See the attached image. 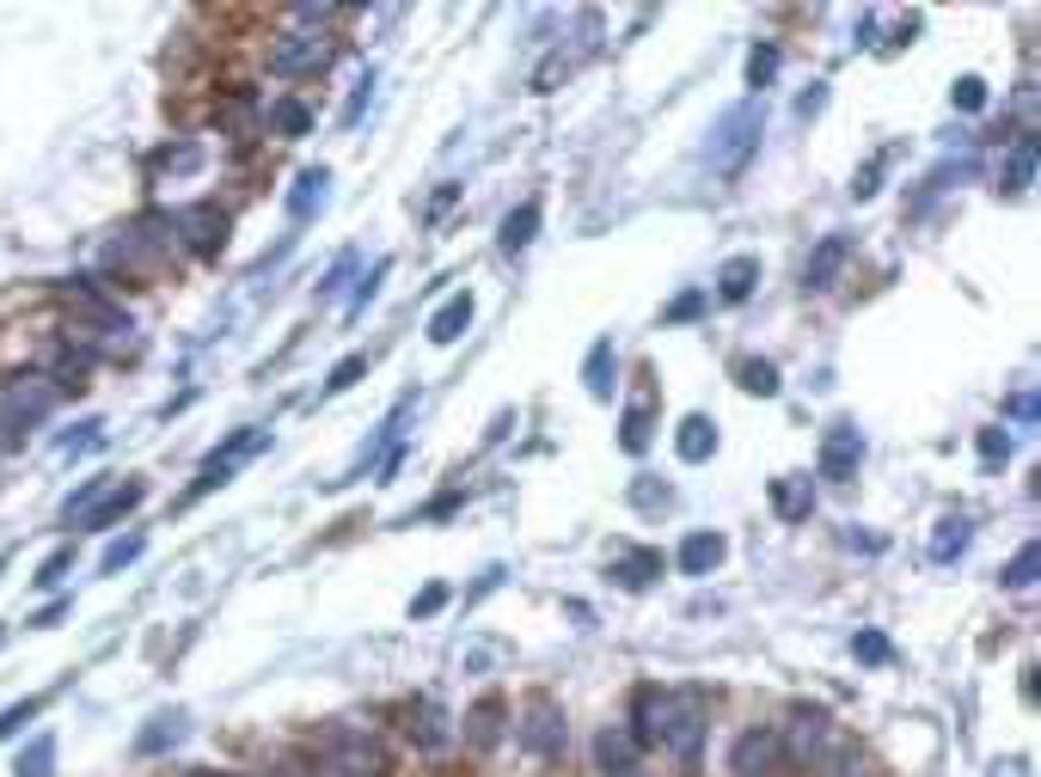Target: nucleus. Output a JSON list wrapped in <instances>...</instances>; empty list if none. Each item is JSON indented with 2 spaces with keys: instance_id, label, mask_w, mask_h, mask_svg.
<instances>
[{
  "instance_id": "obj_1",
  "label": "nucleus",
  "mask_w": 1041,
  "mask_h": 777,
  "mask_svg": "<svg viewBox=\"0 0 1041 777\" xmlns=\"http://www.w3.org/2000/svg\"><path fill=\"white\" fill-rule=\"evenodd\" d=\"M760 135H766V111H760L754 99H747V104H729V111L717 116L711 142H705V159H711L717 178H742L747 159L760 154Z\"/></svg>"
},
{
  "instance_id": "obj_2",
  "label": "nucleus",
  "mask_w": 1041,
  "mask_h": 777,
  "mask_svg": "<svg viewBox=\"0 0 1041 777\" xmlns=\"http://www.w3.org/2000/svg\"><path fill=\"white\" fill-rule=\"evenodd\" d=\"M705 729H711V704H705V692H668V704H662V735H656V747H668L680 765H699Z\"/></svg>"
},
{
  "instance_id": "obj_3",
  "label": "nucleus",
  "mask_w": 1041,
  "mask_h": 777,
  "mask_svg": "<svg viewBox=\"0 0 1041 777\" xmlns=\"http://www.w3.org/2000/svg\"><path fill=\"white\" fill-rule=\"evenodd\" d=\"M319 759L337 777H386V747L368 729H325L319 735Z\"/></svg>"
},
{
  "instance_id": "obj_4",
  "label": "nucleus",
  "mask_w": 1041,
  "mask_h": 777,
  "mask_svg": "<svg viewBox=\"0 0 1041 777\" xmlns=\"http://www.w3.org/2000/svg\"><path fill=\"white\" fill-rule=\"evenodd\" d=\"M331 68V37L313 25L300 31H283V37L270 43V74H283V80H313V74Z\"/></svg>"
},
{
  "instance_id": "obj_5",
  "label": "nucleus",
  "mask_w": 1041,
  "mask_h": 777,
  "mask_svg": "<svg viewBox=\"0 0 1041 777\" xmlns=\"http://www.w3.org/2000/svg\"><path fill=\"white\" fill-rule=\"evenodd\" d=\"M514 741H521L533 759H557L564 741H571V722H564V710H557L552 698H533V704L521 710V722H514Z\"/></svg>"
},
{
  "instance_id": "obj_6",
  "label": "nucleus",
  "mask_w": 1041,
  "mask_h": 777,
  "mask_svg": "<svg viewBox=\"0 0 1041 777\" xmlns=\"http://www.w3.org/2000/svg\"><path fill=\"white\" fill-rule=\"evenodd\" d=\"M264 441H270V429H233L228 441H221V447L209 453V459H202V471H197V484H190V502H197V496H209V490H221V484L233 478V466H240L245 453H257L264 447Z\"/></svg>"
},
{
  "instance_id": "obj_7",
  "label": "nucleus",
  "mask_w": 1041,
  "mask_h": 777,
  "mask_svg": "<svg viewBox=\"0 0 1041 777\" xmlns=\"http://www.w3.org/2000/svg\"><path fill=\"white\" fill-rule=\"evenodd\" d=\"M56 380H13L7 386V398H0V429H37L49 410H56Z\"/></svg>"
},
{
  "instance_id": "obj_8",
  "label": "nucleus",
  "mask_w": 1041,
  "mask_h": 777,
  "mask_svg": "<svg viewBox=\"0 0 1041 777\" xmlns=\"http://www.w3.org/2000/svg\"><path fill=\"white\" fill-rule=\"evenodd\" d=\"M729 772L735 777H778L785 772V735H778V729H747V735H735Z\"/></svg>"
},
{
  "instance_id": "obj_9",
  "label": "nucleus",
  "mask_w": 1041,
  "mask_h": 777,
  "mask_svg": "<svg viewBox=\"0 0 1041 777\" xmlns=\"http://www.w3.org/2000/svg\"><path fill=\"white\" fill-rule=\"evenodd\" d=\"M864 429L857 423H833L828 435H821V478L828 484H852L857 466H864Z\"/></svg>"
},
{
  "instance_id": "obj_10",
  "label": "nucleus",
  "mask_w": 1041,
  "mask_h": 777,
  "mask_svg": "<svg viewBox=\"0 0 1041 777\" xmlns=\"http://www.w3.org/2000/svg\"><path fill=\"white\" fill-rule=\"evenodd\" d=\"M171 226L185 233L190 252H221V240H228V214H221V202H190V209L171 214Z\"/></svg>"
},
{
  "instance_id": "obj_11",
  "label": "nucleus",
  "mask_w": 1041,
  "mask_h": 777,
  "mask_svg": "<svg viewBox=\"0 0 1041 777\" xmlns=\"http://www.w3.org/2000/svg\"><path fill=\"white\" fill-rule=\"evenodd\" d=\"M845 257H852V240H845V233H828V240L809 252V264H802V288H809V295L833 288L840 282V269H845Z\"/></svg>"
},
{
  "instance_id": "obj_12",
  "label": "nucleus",
  "mask_w": 1041,
  "mask_h": 777,
  "mask_svg": "<svg viewBox=\"0 0 1041 777\" xmlns=\"http://www.w3.org/2000/svg\"><path fill=\"white\" fill-rule=\"evenodd\" d=\"M595 772L600 777H638V741L625 729H600L595 735Z\"/></svg>"
},
{
  "instance_id": "obj_13",
  "label": "nucleus",
  "mask_w": 1041,
  "mask_h": 777,
  "mask_svg": "<svg viewBox=\"0 0 1041 777\" xmlns=\"http://www.w3.org/2000/svg\"><path fill=\"white\" fill-rule=\"evenodd\" d=\"M142 496H147V484H142V478H129V484H117L111 496H99V502H92V509L80 514V526H92V533H111V526L123 521V514L135 509V502H142Z\"/></svg>"
},
{
  "instance_id": "obj_14",
  "label": "nucleus",
  "mask_w": 1041,
  "mask_h": 777,
  "mask_svg": "<svg viewBox=\"0 0 1041 777\" xmlns=\"http://www.w3.org/2000/svg\"><path fill=\"white\" fill-rule=\"evenodd\" d=\"M674 453H680L686 466H705V459L717 453V423H711V417H699V410L680 417V429H674Z\"/></svg>"
},
{
  "instance_id": "obj_15",
  "label": "nucleus",
  "mask_w": 1041,
  "mask_h": 777,
  "mask_svg": "<svg viewBox=\"0 0 1041 777\" xmlns=\"http://www.w3.org/2000/svg\"><path fill=\"white\" fill-rule=\"evenodd\" d=\"M723 552H729V539L723 533H686L680 539V576H711L717 564H723Z\"/></svg>"
},
{
  "instance_id": "obj_16",
  "label": "nucleus",
  "mask_w": 1041,
  "mask_h": 777,
  "mask_svg": "<svg viewBox=\"0 0 1041 777\" xmlns=\"http://www.w3.org/2000/svg\"><path fill=\"white\" fill-rule=\"evenodd\" d=\"M331 171L325 166H313V171H300L295 178V190H288V221H313L319 209H325V197H331Z\"/></svg>"
},
{
  "instance_id": "obj_17",
  "label": "nucleus",
  "mask_w": 1041,
  "mask_h": 777,
  "mask_svg": "<svg viewBox=\"0 0 1041 777\" xmlns=\"http://www.w3.org/2000/svg\"><path fill=\"white\" fill-rule=\"evenodd\" d=\"M662 704H668V692H656V686H643V692L631 698V729H625V735L638 741V747H656V735H662Z\"/></svg>"
},
{
  "instance_id": "obj_18",
  "label": "nucleus",
  "mask_w": 1041,
  "mask_h": 777,
  "mask_svg": "<svg viewBox=\"0 0 1041 777\" xmlns=\"http://www.w3.org/2000/svg\"><path fill=\"white\" fill-rule=\"evenodd\" d=\"M583 380H588V398H613V386H619V355H613V337H600L595 349H588V362H583Z\"/></svg>"
},
{
  "instance_id": "obj_19",
  "label": "nucleus",
  "mask_w": 1041,
  "mask_h": 777,
  "mask_svg": "<svg viewBox=\"0 0 1041 777\" xmlns=\"http://www.w3.org/2000/svg\"><path fill=\"white\" fill-rule=\"evenodd\" d=\"M754 282H760V257H729L723 269H717V300H729V307H742L747 295H754Z\"/></svg>"
},
{
  "instance_id": "obj_20",
  "label": "nucleus",
  "mask_w": 1041,
  "mask_h": 777,
  "mask_svg": "<svg viewBox=\"0 0 1041 777\" xmlns=\"http://www.w3.org/2000/svg\"><path fill=\"white\" fill-rule=\"evenodd\" d=\"M968 539H974V526L962 521V514H943V521L931 526V545H926L931 564H956V557L968 552Z\"/></svg>"
},
{
  "instance_id": "obj_21",
  "label": "nucleus",
  "mask_w": 1041,
  "mask_h": 777,
  "mask_svg": "<svg viewBox=\"0 0 1041 777\" xmlns=\"http://www.w3.org/2000/svg\"><path fill=\"white\" fill-rule=\"evenodd\" d=\"M772 509L785 521H809L815 514V484L809 478H772Z\"/></svg>"
},
{
  "instance_id": "obj_22",
  "label": "nucleus",
  "mask_w": 1041,
  "mask_h": 777,
  "mask_svg": "<svg viewBox=\"0 0 1041 777\" xmlns=\"http://www.w3.org/2000/svg\"><path fill=\"white\" fill-rule=\"evenodd\" d=\"M833 747H840V735H833V722L821 717V710H802V717H797V753L815 765L821 753H833Z\"/></svg>"
},
{
  "instance_id": "obj_23",
  "label": "nucleus",
  "mask_w": 1041,
  "mask_h": 777,
  "mask_svg": "<svg viewBox=\"0 0 1041 777\" xmlns=\"http://www.w3.org/2000/svg\"><path fill=\"white\" fill-rule=\"evenodd\" d=\"M466 325H472V295H454V300H442V312L429 319V343H459L466 337Z\"/></svg>"
},
{
  "instance_id": "obj_24",
  "label": "nucleus",
  "mask_w": 1041,
  "mask_h": 777,
  "mask_svg": "<svg viewBox=\"0 0 1041 777\" xmlns=\"http://www.w3.org/2000/svg\"><path fill=\"white\" fill-rule=\"evenodd\" d=\"M533 233H540V202H521V209H509V214H502L497 245L514 257V252H528V245H533Z\"/></svg>"
},
{
  "instance_id": "obj_25",
  "label": "nucleus",
  "mask_w": 1041,
  "mask_h": 777,
  "mask_svg": "<svg viewBox=\"0 0 1041 777\" xmlns=\"http://www.w3.org/2000/svg\"><path fill=\"white\" fill-rule=\"evenodd\" d=\"M650 417H656L650 392L625 404V423H619V447H625V453H643V447H650V435H656V423H650Z\"/></svg>"
},
{
  "instance_id": "obj_26",
  "label": "nucleus",
  "mask_w": 1041,
  "mask_h": 777,
  "mask_svg": "<svg viewBox=\"0 0 1041 777\" xmlns=\"http://www.w3.org/2000/svg\"><path fill=\"white\" fill-rule=\"evenodd\" d=\"M662 576V552H631V557H613V581L631 593H643L650 581Z\"/></svg>"
},
{
  "instance_id": "obj_27",
  "label": "nucleus",
  "mask_w": 1041,
  "mask_h": 777,
  "mask_svg": "<svg viewBox=\"0 0 1041 777\" xmlns=\"http://www.w3.org/2000/svg\"><path fill=\"white\" fill-rule=\"evenodd\" d=\"M178 741H185V717L171 710V717H154V722L142 729V735H135V753H142V759H154V753L178 747Z\"/></svg>"
},
{
  "instance_id": "obj_28",
  "label": "nucleus",
  "mask_w": 1041,
  "mask_h": 777,
  "mask_svg": "<svg viewBox=\"0 0 1041 777\" xmlns=\"http://www.w3.org/2000/svg\"><path fill=\"white\" fill-rule=\"evenodd\" d=\"M1036 185V142L1029 135H1017V147H1011V159H1005V171H999V190H1029Z\"/></svg>"
},
{
  "instance_id": "obj_29",
  "label": "nucleus",
  "mask_w": 1041,
  "mask_h": 777,
  "mask_svg": "<svg viewBox=\"0 0 1041 777\" xmlns=\"http://www.w3.org/2000/svg\"><path fill=\"white\" fill-rule=\"evenodd\" d=\"M502 717H509V704H502V698H485V704L472 710V729H466V741L472 747H497V735H502Z\"/></svg>"
},
{
  "instance_id": "obj_30",
  "label": "nucleus",
  "mask_w": 1041,
  "mask_h": 777,
  "mask_svg": "<svg viewBox=\"0 0 1041 777\" xmlns=\"http://www.w3.org/2000/svg\"><path fill=\"white\" fill-rule=\"evenodd\" d=\"M735 380H742V392H754V398H778V368H772V362H760V355H742V362H735Z\"/></svg>"
},
{
  "instance_id": "obj_31",
  "label": "nucleus",
  "mask_w": 1041,
  "mask_h": 777,
  "mask_svg": "<svg viewBox=\"0 0 1041 777\" xmlns=\"http://www.w3.org/2000/svg\"><path fill=\"white\" fill-rule=\"evenodd\" d=\"M264 123H270V135H288V142H295V135H307V129H313V111H307L300 99H276Z\"/></svg>"
},
{
  "instance_id": "obj_32",
  "label": "nucleus",
  "mask_w": 1041,
  "mask_h": 777,
  "mask_svg": "<svg viewBox=\"0 0 1041 777\" xmlns=\"http://www.w3.org/2000/svg\"><path fill=\"white\" fill-rule=\"evenodd\" d=\"M13 777H56V735H37L25 753H19Z\"/></svg>"
},
{
  "instance_id": "obj_33",
  "label": "nucleus",
  "mask_w": 1041,
  "mask_h": 777,
  "mask_svg": "<svg viewBox=\"0 0 1041 777\" xmlns=\"http://www.w3.org/2000/svg\"><path fill=\"white\" fill-rule=\"evenodd\" d=\"M1036 564H1041V545H1036V539H1029V545H1023V552H1017L1011 557V564H1005V588H1011V593H1029V588H1036Z\"/></svg>"
},
{
  "instance_id": "obj_34",
  "label": "nucleus",
  "mask_w": 1041,
  "mask_h": 777,
  "mask_svg": "<svg viewBox=\"0 0 1041 777\" xmlns=\"http://www.w3.org/2000/svg\"><path fill=\"white\" fill-rule=\"evenodd\" d=\"M362 374H368V355H343L337 368L325 374V386H319V398H337V392H350V386H356Z\"/></svg>"
},
{
  "instance_id": "obj_35",
  "label": "nucleus",
  "mask_w": 1041,
  "mask_h": 777,
  "mask_svg": "<svg viewBox=\"0 0 1041 777\" xmlns=\"http://www.w3.org/2000/svg\"><path fill=\"white\" fill-rule=\"evenodd\" d=\"M772 74H778V43H754V49H747V86L766 92Z\"/></svg>"
},
{
  "instance_id": "obj_36",
  "label": "nucleus",
  "mask_w": 1041,
  "mask_h": 777,
  "mask_svg": "<svg viewBox=\"0 0 1041 777\" xmlns=\"http://www.w3.org/2000/svg\"><path fill=\"white\" fill-rule=\"evenodd\" d=\"M142 552H147V539H142V533L111 539V545H104V557H99V569H104V576H117V569H123V564H135Z\"/></svg>"
},
{
  "instance_id": "obj_37",
  "label": "nucleus",
  "mask_w": 1041,
  "mask_h": 777,
  "mask_svg": "<svg viewBox=\"0 0 1041 777\" xmlns=\"http://www.w3.org/2000/svg\"><path fill=\"white\" fill-rule=\"evenodd\" d=\"M852 650H857V662H871V667L895 662V643H888L883 631H857V636H852Z\"/></svg>"
},
{
  "instance_id": "obj_38",
  "label": "nucleus",
  "mask_w": 1041,
  "mask_h": 777,
  "mask_svg": "<svg viewBox=\"0 0 1041 777\" xmlns=\"http://www.w3.org/2000/svg\"><path fill=\"white\" fill-rule=\"evenodd\" d=\"M99 441H104V423H99V417H86V423L74 429V435H62V441H56V453H68V459H74V453H92Z\"/></svg>"
},
{
  "instance_id": "obj_39",
  "label": "nucleus",
  "mask_w": 1041,
  "mask_h": 777,
  "mask_svg": "<svg viewBox=\"0 0 1041 777\" xmlns=\"http://www.w3.org/2000/svg\"><path fill=\"white\" fill-rule=\"evenodd\" d=\"M950 104H956V111H986V80L981 74H962V80L950 86Z\"/></svg>"
},
{
  "instance_id": "obj_40",
  "label": "nucleus",
  "mask_w": 1041,
  "mask_h": 777,
  "mask_svg": "<svg viewBox=\"0 0 1041 777\" xmlns=\"http://www.w3.org/2000/svg\"><path fill=\"white\" fill-rule=\"evenodd\" d=\"M37 710H43V698H25V704H13V710H0V741H13L25 722H37Z\"/></svg>"
},
{
  "instance_id": "obj_41",
  "label": "nucleus",
  "mask_w": 1041,
  "mask_h": 777,
  "mask_svg": "<svg viewBox=\"0 0 1041 777\" xmlns=\"http://www.w3.org/2000/svg\"><path fill=\"white\" fill-rule=\"evenodd\" d=\"M350 276H356V252H343L337 264L325 269V282H319V300H337V295H343V282H350Z\"/></svg>"
},
{
  "instance_id": "obj_42",
  "label": "nucleus",
  "mask_w": 1041,
  "mask_h": 777,
  "mask_svg": "<svg viewBox=\"0 0 1041 777\" xmlns=\"http://www.w3.org/2000/svg\"><path fill=\"white\" fill-rule=\"evenodd\" d=\"M104 484H111V478H86L80 490L68 496V509H62V514H68V521H80V514H86V509H92V502L104 496Z\"/></svg>"
},
{
  "instance_id": "obj_43",
  "label": "nucleus",
  "mask_w": 1041,
  "mask_h": 777,
  "mask_svg": "<svg viewBox=\"0 0 1041 777\" xmlns=\"http://www.w3.org/2000/svg\"><path fill=\"white\" fill-rule=\"evenodd\" d=\"M159 166H166V171H197V166H202V147H197V142H178V147H166V154H159Z\"/></svg>"
},
{
  "instance_id": "obj_44",
  "label": "nucleus",
  "mask_w": 1041,
  "mask_h": 777,
  "mask_svg": "<svg viewBox=\"0 0 1041 777\" xmlns=\"http://www.w3.org/2000/svg\"><path fill=\"white\" fill-rule=\"evenodd\" d=\"M981 459L986 466H1005V459H1011V435H1005V429H981Z\"/></svg>"
},
{
  "instance_id": "obj_45",
  "label": "nucleus",
  "mask_w": 1041,
  "mask_h": 777,
  "mask_svg": "<svg viewBox=\"0 0 1041 777\" xmlns=\"http://www.w3.org/2000/svg\"><path fill=\"white\" fill-rule=\"evenodd\" d=\"M368 99H374V74H362V80H356V92H350V104H343V129H356V123H362Z\"/></svg>"
},
{
  "instance_id": "obj_46",
  "label": "nucleus",
  "mask_w": 1041,
  "mask_h": 777,
  "mask_svg": "<svg viewBox=\"0 0 1041 777\" xmlns=\"http://www.w3.org/2000/svg\"><path fill=\"white\" fill-rule=\"evenodd\" d=\"M442 607H447V588H442V581H429V588L411 600V619H435Z\"/></svg>"
},
{
  "instance_id": "obj_47",
  "label": "nucleus",
  "mask_w": 1041,
  "mask_h": 777,
  "mask_svg": "<svg viewBox=\"0 0 1041 777\" xmlns=\"http://www.w3.org/2000/svg\"><path fill=\"white\" fill-rule=\"evenodd\" d=\"M411 741H423V747H442V741H447L442 710H435V704H423V729H411Z\"/></svg>"
},
{
  "instance_id": "obj_48",
  "label": "nucleus",
  "mask_w": 1041,
  "mask_h": 777,
  "mask_svg": "<svg viewBox=\"0 0 1041 777\" xmlns=\"http://www.w3.org/2000/svg\"><path fill=\"white\" fill-rule=\"evenodd\" d=\"M68 569H74V545H62V552H56V557H49V564L37 569V588H56V581L68 576Z\"/></svg>"
},
{
  "instance_id": "obj_49",
  "label": "nucleus",
  "mask_w": 1041,
  "mask_h": 777,
  "mask_svg": "<svg viewBox=\"0 0 1041 777\" xmlns=\"http://www.w3.org/2000/svg\"><path fill=\"white\" fill-rule=\"evenodd\" d=\"M380 276H386V257H380V264H374L368 276H362V282H356V295H350V312H362V307H368L374 295H380Z\"/></svg>"
},
{
  "instance_id": "obj_50",
  "label": "nucleus",
  "mask_w": 1041,
  "mask_h": 777,
  "mask_svg": "<svg viewBox=\"0 0 1041 777\" xmlns=\"http://www.w3.org/2000/svg\"><path fill=\"white\" fill-rule=\"evenodd\" d=\"M699 307H705V295H699V288H693V295H680V300L668 307V325H686V319H699Z\"/></svg>"
},
{
  "instance_id": "obj_51",
  "label": "nucleus",
  "mask_w": 1041,
  "mask_h": 777,
  "mask_svg": "<svg viewBox=\"0 0 1041 777\" xmlns=\"http://www.w3.org/2000/svg\"><path fill=\"white\" fill-rule=\"evenodd\" d=\"M821 104H828V86L815 80L809 92H802V99H797V116H821Z\"/></svg>"
},
{
  "instance_id": "obj_52",
  "label": "nucleus",
  "mask_w": 1041,
  "mask_h": 777,
  "mask_svg": "<svg viewBox=\"0 0 1041 777\" xmlns=\"http://www.w3.org/2000/svg\"><path fill=\"white\" fill-rule=\"evenodd\" d=\"M1005 410H1011L1017 423H1036V392H1029V386H1023V392H1011V404H1005Z\"/></svg>"
},
{
  "instance_id": "obj_53",
  "label": "nucleus",
  "mask_w": 1041,
  "mask_h": 777,
  "mask_svg": "<svg viewBox=\"0 0 1041 777\" xmlns=\"http://www.w3.org/2000/svg\"><path fill=\"white\" fill-rule=\"evenodd\" d=\"M62 612H68V600H49V607H43L31 624H37V631H49V624H62Z\"/></svg>"
},
{
  "instance_id": "obj_54",
  "label": "nucleus",
  "mask_w": 1041,
  "mask_h": 777,
  "mask_svg": "<svg viewBox=\"0 0 1041 777\" xmlns=\"http://www.w3.org/2000/svg\"><path fill=\"white\" fill-rule=\"evenodd\" d=\"M986 777H1029V765H1023V759H999Z\"/></svg>"
},
{
  "instance_id": "obj_55",
  "label": "nucleus",
  "mask_w": 1041,
  "mask_h": 777,
  "mask_svg": "<svg viewBox=\"0 0 1041 777\" xmlns=\"http://www.w3.org/2000/svg\"><path fill=\"white\" fill-rule=\"evenodd\" d=\"M0 643H7V624H0Z\"/></svg>"
},
{
  "instance_id": "obj_56",
  "label": "nucleus",
  "mask_w": 1041,
  "mask_h": 777,
  "mask_svg": "<svg viewBox=\"0 0 1041 777\" xmlns=\"http://www.w3.org/2000/svg\"><path fill=\"white\" fill-rule=\"evenodd\" d=\"M0 569H7V557H0Z\"/></svg>"
}]
</instances>
